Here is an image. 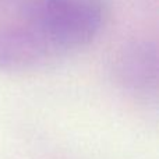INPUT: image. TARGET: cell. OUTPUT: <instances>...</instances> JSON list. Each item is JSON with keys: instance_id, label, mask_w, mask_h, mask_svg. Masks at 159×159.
<instances>
[{"instance_id": "6da1fadb", "label": "cell", "mask_w": 159, "mask_h": 159, "mask_svg": "<svg viewBox=\"0 0 159 159\" xmlns=\"http://www.w3.org/2000/svg\"><path fill=\"white\" fill-rule=\"evenodd\" d=\"M20 21L66 57L95 41L105 22L101 0H22Z\"/></svg>"}, {"instance_id": "7a4b0ae2", "label": "cell", "mask_w": 159, "mask_h": 159, "mask_svg": "<svg viewBox=\"0 0 159 159\" xmlns=\"http://www.w3.org/2000/svg\"><path fill=\"white\" fill-rule=\"evenodd\" d=\"M158 48L147 38L126 42L113 56L112 75L127 95L141 101L157 99L158 95Z\"/></svg>"}, {"instance_id": "3957f363", "label": "cell", "mask_w": 159, "mask_h": 159, "mask_svg": "<svg viewBox=\"0 0 159 159\" xmlns=\"http://www.w3.org/2000/svg\"><path fill=\"white\" fill-rule=\"evenodd\" d=\"M56 49L35 30L18 21L0 27V70L11 74L35 73L61 60Z\"/></svg>"}]
</instances>
